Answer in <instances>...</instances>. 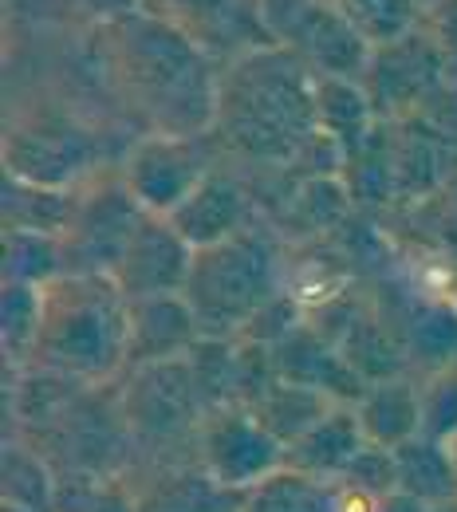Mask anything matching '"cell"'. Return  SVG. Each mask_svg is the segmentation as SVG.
Listing matches in <instances>:
<instances>
[{
	"instance_id": "cell-30",
	"label": "cell",
	"mask_w": 457,
	"mask_h": 512,
	"mask_svg": "<svg viewBox=\"0 0 457 512\" xmlns=\"http://www.w3.org/2000/svg\"><path fill=\"white\" fill-rule=\"evenodd\" d=\"M44 288L32 284H4L0 292V343L12 367H24L36 355V335H40V308H44Z\"/></svg>"
},
{
	"instance_id": "cell-7",
	"label": "cell",
	"mask_w": 457,
	"mask_h": 512,
	"mask_svg": "<svg viewBox=\"0 0 457 512\" xmlns=\"http://www.w3.org/2000/svg\"><path fill=\"white\" fill-rule=\"evenodd\" d=\"M359 83L383 123H402V119L418 115L450 83V67H446L438 40L430 36V28L422 20L414 32L371 48V60L363 67Z\"/></svg>"
},
{
	"instance_id": "cell-34",
	"label": "cell",
	"mask_w": 457,
	"mask_h": 512,
	"mask_svg": "<svg viewBox=\"0 0 457 512\" xmlns=\"http://www.w3.org/2000/svg\"><path fill=\"white\" fill-rule=\"evenodd\" d=\"M103 20H115V16H127V12H138V0H87Z\"/></svg>"
},
{
	"instance_id": "cell-20",
	"label": "cell",
	"mask_w": 457,
	"mask_h": 512,
	"mask_svg": "<svg viewBox=\"0 0 457 512\" xmlns=\"http://www.w3.org/2000/svg\"><path fill=\"white\" fill-rule=\"evenodd\" d=\"M245 493L217 485L201 465L162 469L138 485V512H241Z\"/></svg>"
},
{
	"instance_id": "cell-5",
	"label": "cell",
	"mask_w": 457,
	"mask_h": 512,
	"mask_svg": "<svg viewBox=\"0 0 457 512\" xmlns=\"http://www.w3.org/2000/svg\"><path fill=\"white\" fill-rule=\"evenodd\" d=\"M261 20L268 40L288 48L312 75L363 79L371 44L327 0H261Z\"/></svg>"
},
{
	"instance_id": "cell-13",
	"label": "cell",
	"mask_w": 457,
	"mask_h": 512,
	"mask_svg": "<svg viewBox=\"0 0 457 512\" xmlns=\"http://www.w3.org/2000/svg\"><path fill=\"white\" fill-rule=\"evenodd\" d=\"M201 323L182 292L131 300L127 312V371L186 359L201 343Z\"/></svg>"
},
{
	"instance_id": "cell-19",
	"label": "cell",
	"mask_w": 457,
	"mask_h": 512,
	"mask_svg": "<svg viewBox=\"0 0 457 512\" xmlns=\"http://www.w3.org/2000/svg\"><path fill=\"white\" fill-rule=\"evenodd\" d=\"M316 115H320V130L339 146L343 162L351 154H359L383 123L375 115L363 83L343 79V75H316Z\"/></svg>"
},
{
	"instance_id": "cell-2",
	"label": "cell",
	"mask_w": 457,
	"mask_h": 512,
	"mask_svg": "<svg viewBox=\"0 0 457 512\" xmlns=\"http://www.w3.org/2000/svg\"><path fill=\"white\" fill-rule=\"evenodd\" d=\"M99 56L115 95L146 134L201 138L213 130L221 71L174 16L138 8L107 20Z\"/></svg>"
},
{
	"instance_id": "cell-24",
	"label": "cell",
	"mask_w": 457,
	"mask_h": 512,
	"mask_svg": "<svg viewBox=\"0 0 457 512\" xmlns=\"http://www.w3.org/2000/svg\"><path fill=\"white\" fill-rule=\"evenodd\" d=\"M0 505H16V509L32 512H56V485L60 473L52 469V461L44 457V449L8 446L0 461Z\"/></svg>"
},
{
	"instance_id": "cell-11",
	"label": "cell",
	"mask_w": 457,
	"mask_h": 512,
	"mask_svg": "<svg viewBox=\"0 0 457 512\" xmlns=\"http://www.w3.org/2000/svg\"><path fill=\"white\" fill-rule=\"evenodd\" d=\"M4 162H8L12 178L52 186V190H79V182L87 178V170L95 162V142L75 123L48 119L36 127L8 130Z\"/></svg>"
},
{
	"instance_id": "cell-26",
	"label": "cell",
	"mask_w": 457,
	"mask_h": 512,
	"mask_svg": "<svg viewBox=\"0 0 457 512\" xmlns=\"http://www.w3.org/2000/svg\"><path fill=\"white\" fill-rule=\"evenodd\" d=\"M56 512H138V485L107 469H71L60 473Z\"/></svg>"
},
{
	"instance_id": "cell-1",
	"label": "cell",
	"mask_w": 457,
	"mask_h": 512,
	"mask_svg": "<svg viewBox=\"0 0 457 512\" xmlns=\"http://www.w3.org/2000/svg\"><path fill=\"white\" fill-rule=\"evenodd\" d=\"M213 142L253 166L312 174H343L339 146L320 130L316 75L288 48L261 44L221 67Z\"/></svg>"
},
{
	"instance_id": "cell-8",
	"label": "cell",
	"mask_w": 457,
	"mask_h": 512,
	"mask_svg": "<svg viewBox=\"0 0 457 512\" xmlns=\"http://www.w3.org/2000/svg\"><path fill=\"white\" fill-rule=\"evenodd\" d=\"M213 134H142L127 150L119 178L142 213L170 217L213 170Z\"/></svg>"
},
{
	"instance_id": "cell-36",
	"label": "cell",
	"mask_w": 457,
	"mask_h": 512,
	"mask_svg": "<svg viewBox=\"0 0 457 512\" xmlns=\"http://www.w3.org/2000/svg\"><path fill=\"white\" fill-rule=\"evenodd\" d=\"M0 512H32V509H16V505H0Z\"/></svg>"
},
{
	"instance_id": "cell-28",
	"label": "cell",
	"mask_w": 457,
	"mask_h": 512,
	"mask_svg": "<svg viewBox=\"0 0 457 512\" xmlns=\"http://www.w3.org/2000/svg\"><path fill=\"white\" fill-rule=\"evenodd\" d=\"M351 201L355 197L347 190L343 174H312V178H300L288 197V221L300 225L304 233H327L347 217Z\"/></svg>"
},
{
	"instance_id": "cell-29",
	"label": "cell",
	"mask_w": 457,
	"mask_h": 512,
	"mask_svg": "<svg viewBox=\"0 0 457 512\" xmlns=\"http://www.w3.org/2000/svg\"><path fill=\"white\" fill-rule=\"evenodd\" d=\"M331 8H339L371 48L391 44L398 36L414 32L426 20V4L422 0H327Z\"/></svg>"
},
{
	"instance_id": "cell-15",
	"label": "cell",
	"mask_w": 457,
	"mask_h": 512,
	"mask_svg": "<svg viewBox=\"0 0 457 512\" xmlns=\"http://www.w3.org/2000/svg\"><path fill=\"white\" fill-rule=\"evenodd\" d=\"M170 225L194 249H209V245H221V241L245 233L249 229V190H245V182L237 174L213 166L209 178L170 213Z\"/></svg>"
},
{
	"instance_id": "cell-14",
	"label": "cell",
	"mask_w": 457,
	"mask_h": 512,
	"mask_svg": "<svg viewBox=\"0 0 457 512\" xmlns=\"http://www.w3.org/2000/svg\"><path fill=\"white\" fill-rule=\"evenodd\" d=\"M272 359H276L280 379L316 386V390L331 394L343 406H355L363 398V390H367V383L343 359V351L327 339L316 323L308 320L300 323V327H292L280 343H272Z\"/></svg>"
},
{
	"instance_id": "cell-4",
	"label": "cell",
	"mask_w": 457,
	"mask_h": 512,
	"mask_svg": "<svg viewBox=\"0 0 457 512\" xmlns=\"http://www.w3.org/2000/svg\"><path fill=\"white\" fill-rule=\"evenodd\" d=\"M280 292L276 249L257 229H245L209 249H194V264L182 288L201 323V335L209 339H241L245 327Z\"/></svg>"
},
{
	"instance_id": "cell-32",
	"label": "cell",
	"mask_w": 457,
	"mask_h": 512,
	"mask_svg": "<svg viewBox=\"0 0 457 512\" xmlns=\"http://www.w3.org/2000/svg\"><path fill=\"white\" fill-rule=\"evenodd\" d=\"M426 28L438 40L446 67H450V79L457 83V0H434L426 8Z\"/></svg>"
},
{
	"instance_id": "cell-12",
	"label": "cell",
	"mask_w": 457,
	"mask_h": 512,
	"mask_svg": "<svg viewBox=\"0 0 457 512\" xmlns=\"http://www.w3.org/2000/svg\"><path fill=\"white\" fill-rule=\"evenodd\" d=\"M194 264V245L170 225V217L146 213L119 256L111 280L127 300H146V296H170L186 288Z\"/></svg>"
},
{
	"instance_id": "cell-35",
	"label": "cell",
	"mask_w": 457,
	"mask_h": 512,
	"mask_svg": "<svg viewBox=\"0 0 457 512\" xmlns=\"http://www.w3.org/2000/svg\"><path fill=\"white\" fill-rule=\"evenodd\" d=\"M446 449H450V457H454V465H457V438L454 442H446Z\"/></svg>"
},
{
	"instance_id": "cell-18",
	"label": "cell",
	"mask_w": 457,
	"mask_h": 512,
	"mask_svg": "<svg viewBox=\"0 0 457 512\" xmlns=\"http://www.w3.org/2000/svg\"><path fill=\"white\" fill-rule=\"evenodd\" d=\"M363 438L379 449H398L422 434V386L394 375L383 383H371L355 402Z\"/></svg>"
},
{
	"instance_id": "cell-16",
	"label": "cell",
	"mask_w": 457,
	"mask_h": 512,
	"mask_svg": "<svg viewBox=\"0 0 457 512\" xmlns=\"http://www.w3.org/2000/svg\"><path fill=\"white\" fill-rule=\"evenodd\" d=\"M197 44L213 56L225 52L229 60L272 44L261 20V0H170V12Z\"/></svg>"
},
{
	"instance_id": "cell-38",
	"label": "cell",
	"mask_w": 457,
	"mask_h": 512,
	"mask_svg": "<svg viewBox=\"0 0 457 512\" xmlns=\"http://www.w3.org/2000/svg\"><path fill=\"white\" fill-rule=\"evenodd\" d=\"M422 4H426V8H430V4H434V0H422Z\"/></svg>"
},
{
	"instance_id": "cell-17",
	"label": "cell",
	"mask_w": 457,
	"mask_h": 512,
	"mask_svg": "<svg viewBox=\"0 0 457 512\" xmlns=\"http://www.w3.org/2000/svg\"><path fill=\"white\" fill-rule=\"evenodd\" d=\"M363 446H367V438H363V426H359L355 406H343L339 402L304 438H296L292 446L284 449V469H296L304 477H316V481L335 485V481H343V473L363 453Z\"/></svg>"
},
{
	"instance_id": "cell-31",
	"label": "cell",
	"mask_w": 457,
	"mask_h": 512,
	"mask_svg": "<svg viewBox=\"0 0 457 512\" xmlns=\"http://www.w3.org/2000/svg\"><path fill=\"white\" fill-rule=\"evenodd\" d=\"M422 434L442 446L457 438V367L438 371L422 386Z\"/></svg>"
},
{
	"instance_id": "cell-23",
	"label": "cell",
	"mask_w": 457,
	"mask_h": 512,
	"mask_svg": "<svg viewBox=\"0 0 457 512\" xmlns=\"http://www.w3.org/2000/svg\"><path fill=\"white\" fill-rule=\"evenodd\" d=\"M75 213V190H52L4 174V229H32L64 237Z\"/></svg>"
},
{
	"instance_id": "cell-9",
	"label": "cell",
	"mask_w": 457,
	"mask_h": 512,
	"mask_svg": "<svg viewBox=\"0 0 457 512\" xmlns=\"http://www.w3.org/2000/svg\"><path fill=\"white\" fill-rule=\"evenodd\" d=\"M142 217H146L142 205L131 197V190L123 186L119 174L115 178H99V182H83L75 190L71 225L60 237L67 256V272L111 276Z\"/></svg>"
},
{
	"instance_id": "cell-25",
	"label": "cell",
	"mask_w": 457,
	"mask_h": 512,
	"mask_svg": "<svg viewBox=\"0 0 457 512\" xmlns=\"http://www.w3.org/2000/svg\"><path fill=\"white\" fill-rule=\"evenodd\" d=\"M60 276H67V256L60 237L32 233V229H4V284L48 288Z\"/></svg>"
},
{
	"instance_id": "cell-6",
	"label": "cell",
	"mask_w": 457,
	"mask_h": 512,
	"mask_svg": "<svg viewBox=\"0 0 457 512\" xmlns=\"http://www.w3.org/2000/svg\"><path fill=\"white\" fill-rule=\"evenodd\" d=\"M194 457V465L233 493H249L284 469V446L241 402H221L205 410L194 434Z\"/></svg>"
},
{
	"instance_id": "cell-3",
	"label": "cell",
	"mask_w": 457,
	"mask_h": 512,
	"mask_svg": "<svg viewBox=\"0 0 457 512\" xmlns=\"http://www.w3.org/2000/svg\"><path fill=\"white\" fill-rule=\"evenodd\" d=\"M40 308L32 363L75 383H107L127 371V312L131 300L111 276L67 272L52 280Z\"/></svg>"
},
{
	"instance_id": "cell-33",
	"label": "cell",
	"mask_w": 457,
	"mask_h": 512,
	"mask_svg": "<svg viewBox=\"0 0 457 512\" xmlns=\"http://www.w3.org/2000/svg\"><path fill=\"white\" fill-rule=\"evenodd\" d=\"M379 512H430L422 501H414V497H406V493H387L383 501H379Z\"/></svg>"
},
{
	"instance_id": "cell-37",
	"label": "cell",
	"mask_w": 457,
	"mask_h": 512,
	"mask_svg": "<svg viewBox=\"0 0 457 512\" xmlns=\"http://www.w3.org/2000/svg\"><path fill=\"white\" fill-rule=\"evenodd\" d=\"M430 512H457V501L454 505H442V509H430Z\"/></svg>"
},
{
	"instance_id": "cell-22",
	"label": "cell",
	"mask_w": 457,
	"mask_h": 512,
	"mask_svg": "<svg viewBox=\"0 0 457 512\" xmlns=\"http://www.w3.org/2000/svg\"><path fill=\"white\" fill-rule=\"evenodd\" d=\"M335 406H339V402H335L331 394H324V390H316V386L276 379L249 410L261 418L264 430L288 449L296 438H304L324 414H331Z\"/></svg>"
},
{
	"instance_id": "cell-27",
	"label": "cell",
	"mask_w": 457,
	"mask_h": 512,
	"mask_svg": "<svg viewBox=\"0 0 457 512\" xmlns=\"http://www.w3.org/2000/svg\"><path fill=\"white\" fill-rule=\"evenodd\" d=\"M241 512H335V485L280 469L245 493Z\"/></svg>"
},
{
	"instance_id": "cell-10",
	"label": "cell",
	"mask_w": 457,
	"mask_h": 512,
	"mask_svg": "<svg viewBox=\"0 0 457 512\" xmlns=\"http://www.w3.org/2000/svg\"><path fill=\"white\" fill-rule=\"evenodd\" d=\"M205 398L194 379L190 355L174 363H154L131 371V383L119 394V414L138 438L170 442L178 434H197V422L205 418Z\"/></svg>"
},
{
	"instance_id": "cell-21",
	"label": "cell",
	"mask_w": 457,
	"mask_h": 512,
	"mask_svg": "<svg viewBox=\"0 0 457 512\" xmlns=\"http://www.w3.org/2000/svg\"><path fill=\"white\" fill-rule=\"evenodd\" d=\"M394 453V489L422 501L426 509H442L457 501V465L450 449L426 434L410 438Z\"/></svg>"
}]
</instances>
